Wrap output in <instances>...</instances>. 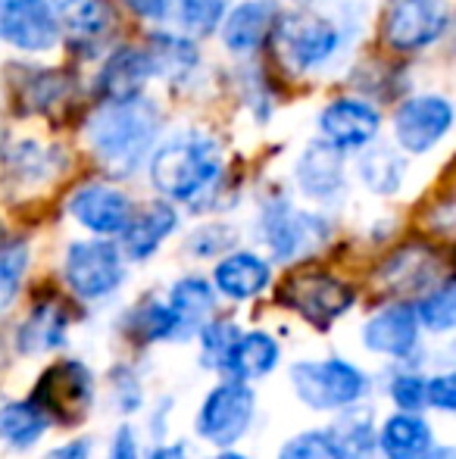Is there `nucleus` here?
<instances>
[{
    "label": "nucleus",
    "mask_w": 456,
    "mask_h": 459,
    "mask_svg": "<svg viewBox=\"0 0 456 459\" xmlns=\"http://www.w3.org/2000/svg\"><path fill=\"white\" fill-rule=\"evenodd\" d=\"M159 132V109L144 97L110 100L88 126L98 160L113 176H132L153 151Z\"/></svg>",
    "instance_id": "nucleus-1"
},
{
    "label": "nucleus",
    "mask_w": 456,
    "mask_h": 459,
    "mask_svg": "<svg viewBox=\"0 0 456 459\" xmlns=\"http://www.w3.org/2000/svg\"><path fill=\"white\" fill-rule=\"evenodd\" d=\"M151 182L178 204L203 200L222 176V151L210 134L185 132L151 151Z\"/></svg>",
    "instance_id": "nucleus-2"
},
{
    "label": "nucleus",
    "mask_w": 456,
    "mask_h": 459,
    "mask_svg": "<svg viewBox=\"0 0 456 459\" xmlns=\"http://www.w3.org/2000/svg\"><path fill=\"white\" fill-rule=\"evenodd\" d=\"M291 385L300 403L319 412H338L353 406L369 394V375L341 357L300 359L291 366Z\"/></svg>",
    "instance_id": "nucleus-3"
},
{
    "label": "nucleus",
    "mask_w": 456,
    "mask_h": 459,
    "mask_svg": "<svg viewBox=\"0 0 456 459\" xmlns=\"http://www.w3.org/2000/svg\"><path fill=\"white\" fill-rule=\"evenodd\" d=\"M256 416V391L250 381L222 378L213 391L203 397L194 419L197 437L219 450H228L247 435L250 422Z\"/></svg>",
    "instance_id": "nucleus-4"
},
{
    "label": "nucleus",
    "mask_w": 456,
    "mask_h": 459,
    "mask_svg": "<svg viewBox=\"0 0 456 459\" xmlns=\"http://www.w3.org/2000/svg\"><path fill=\"white\" fill-rule=\"evenodd\" d=\"M94 375L79 359H60L38 375L31 400L47 412L50 425H79L94 403Z\"/></svg>",
    "instance_id": "nucleus-5"
},
{
    "label": "nucleus",
    "mask_w": 456,
    "mask_h": 459,
    "mask_svg": "<svg viewBox=\"0 0 456 459\" xmlns=\"http://www.w3.org/2000/svg\"><path fill=\"white\" fill-rule=\"evenodd\" d=\"M63 275L79 300H107L125 281V256L110 241H75L66 250Z\"/></svg>",
    "instance_id": "nucleus-6"
},
{
    "label": "nucleus",
    "mask_w": 456,
    "mask_h": 459,
    "mask_svg": "<svg viewBox=\"0 0 456 459\" xmlns=\"http://www.w3.org/2000/svg\"><path fill=\"white\" fill-rule=\"evenodd\" d=\"M275 41L279 50L294 69L306 73L316 69L329 60L341 44L338 25L331 19L319 16L313 10H291V13H275Z\"/></svg>",
    "instance_id": "nucleus-7"
},
{
    "label": "nucleus",
    "mask_w": 456,
    "mask_h": 459,
    "mask_svg": "<svg viewBox=\"0 0 456 459\" xmlns=\"http://www.w3.org/2000/svg\"><path fill=\"white\" fill-rule=\"evenodd\" d=\"M279 300L316 328H329L357 303V290L329 273H294L281 284Z\"/></svg>",
    "instance_id": "nucleus-8"
},
{
    "label": "nucleus",
    "mask_w": 456,
    "mask_h": 459,
    "mask_svg": "<svg viewBox=\"0 0 456 459\" xmlns=\"http://www.w3.org/2000/svg\"><path fill=\"white\" fill-rule=\"evenodd\" d=\"M260 231L262 241H266L272 260L279 263H291L304 254H313L319 244H325L329 238V222L319 219L316 212H300L281 200H269L262 206L260 216Z\"/></svg>",
    "instance_id": "nucleus-9"
},
{
    "label": "nucleus",
    "mask_w": 456,
    "mask_h": 459,
    "mask_svg": "<svg viewBox=\"0 0 456 459\" xmlns=\"http://www.w3.org/2000/svg\"><path fill=\"white\" fill-rule=\"evenodd\" d=\"M447 25H451L447 0H397L384 22V35L397 50H422L438 41Z\"/></svg>",
    "instance_id": "nucleus-10"
},
{
    "label": "nucleus",
    "mask_w": 456,
    "mask_h": 459,
    "mask_svg": "<svg viewBox=\"0 0 456 459\" xmlns=\"http://www.w3.org/2000/svg\"><path fill=\"white\" fill-rule=\"evenodd\" d=\"M0 38L19 50H50L60 41V22L47 0H4Z\"/></svg>",
    "instance_id": "nucleus-11"
},
{
    "label": "nucleus",
    "mask_w": 456,
    "mask_h": 459,
    "mask_svg": "<svg viewBox=\"0 0 456 459\" xmlns=\"http://www.w3.org/2000/svg\"><path fill=\"white\" fill-rule=\"evenodd\" d=\"M453 109L444 97H413L394 116V138L407 153H426L451 132Z\"/></svg>",
    "instance_id": "nucleus-12"
},
{
    "label": "nucleus",
    "mask_w": 456,
    "mask_h": 459,
    "mask_svg": "<svg viewBox=\"0 0 456 459\" xmlns=\"http://www.w3.org/2000/svg\"><path fill=\"white\" fill-rule=\"evenodd\" d=\"M419 319L409 300H397L369 316L363 325V347L378 357L407 359L419 347Z\"/></svg>",
    "instance_id": "nucleus-13"
},
{
    "label": "nucleus",
    "mask_w": 456,
    "mask_h": 459,
    "mask_svg": "<svg viewBox=\"0 0 456 459\" xmlns=\"http://www.w3.org/2000/svg\"><path fill=\"white\" fill-rule=\"evenodd\" d=\"M132 200L113 185L94 182L82 185L79 191L69 197V212L75 216V222H82L88 231L100 238L119 235L125 229L128 216H132Z\"/></svg>",
    "instance_id": "nucleus-14"
},
{
    "label": "nucleus",
    "mask_w": 456,
    "mask_h": 459,
    "mask_svg": "<svg viewBox=\"0 0 456 459\" xmlns=\"http://www.w3.org/2000/svg\"><path fill=\"white\" fill-rule=\"evenodd\" d=\"M378 113L363 100H335L323 109L319 128L323 138L338 151H359L378 134Z\"/></svg>",
    "instance_id": "nucleus-15"
},
{
    "label": "nucleus",
    "mask_w": 456,
    "mask_h": 459,
    "mask_svg": "<svg viewBox=\"0 0 456 459\" xmlns=\"http://www.w3.org/2000/svg\"><path fill=\"white\" fill-rule=\"evenodd\" d=\"M281 363V344L269 332H241L219 359V372L237 381H260Z\"/></svg>",
    "instance_id": "nucleus-16"
},
{
    "label": "nucleus",
    "mask_w": 456,
    "mask_h": 459,
    "mask_svg": "<svg viewBox=\"0 0 456 459\" xmlns=\"http://www.w3.org/2000/svg\"><path fill=\"white\" fill-rule=\"evenodd\" d=\"M176 225H178V216L169 204H147L141 212L132 210L125 229L119 231L122 256H128V260H134V263L151 260V256L163 247L166 238L176 231Z\"/></svg>",
    "instance_id": "nucleus-17"
},
{
    "label": "nucleus",
    "mask_w": 456,
    "mask_h": 459,
    "mask_svg": "<svg viewBox=\"0 0 456 459\" xmlns=\"http://www.w3.org/2000/svg\"><path fill=\"white\" fill-rule=\"evenodd\" d=\"M297 185L310 200H329L341 197L344 191V163L341 151L331 147L329 141H313L297 160Z\"/></svg>",
    "instance_id": "nucleus-18"
},
{
    "label": "nucleus",
    "mask_w": 456,
    "mask_h": 459,
    "mask_svg": "<svg viewBox=\"0 0 456 459\" xmlns=\"http://www.w3.org/2000/svg\"><path fill=\"white\" fill-rule=\"evenodd\" d=\"M272 281V266L260 254L250 250H235L226 254L213 269V284L228 300H254Z\"/></svg>",
    "instance_id": "nucleus-19"
},
{
    "label": "nucleus",
    "mask_w": 456,
    "mask_h": 459,
    "mask_svg": "<svg viewBox=\"0 0 456 459\" xmlns=\"http://www.w3.org/2000/svg\"><path fill=\"white\" fill-rule=\"evenodd\" d=\"M69 332V313L56 300H41L29 316L22 319L16 332V351L22 357H38L50 353L66 344Z\"/></svg>",
    "instance_id": "nucleus-20"
},
{
    "label": "nucleus",
    "mask_w": 456,
    "mask_h": 459,
    "mask_svg": "<svg viewBox=\"0 0 456 459\" xmlns=\"http://www.w3.org/2000/svg\"><path fill=\"white\" fill-rule=\"evenodd\" d=\"M434 444V431L419 412L397 410L375 431V447L384 459H416Z\"/></svg>",
    "instance_id": "nucleus-21"
},
{
    "label": "nucleus",
    "mask_w": 456,
    "mask_h": 459,
    "mask_svg": "<svg viewBox=\"0 0 456 459\" xmlns=\"http://www.w3.org/2000/svg\"><path fill=\"white\" fill-rule=\"evenodd\" d=\"M378 281L391 294H416L438 284V260L428 247H400L382 269Z\"/></svg>",
    "instance_id": "nucleus-22"
},
{
    "label": "nucleus",
    "mask_w": 456,
    "mask_h": 459,
    "mask_svg": "<svg viewBox=\"0 0 456 459\" xmlns=\"http://www.w3.org/2000/svg\"><path fill=\"white\" fill-rule=\"evenodd\" d=\"M166 307L172 309V316L178 319L182 325L185 341L194 338L197 328L203 325L207 319H213L216 313V290L207 278L201 275H188V278H178L169 290V300Z\"/></svg>",
    "instance_id": "nucleus-23"
},
{
    "label": "nucleus",
    "mask_w": 456,
    "mask_h": 459,
    "mask_svg": "<svg viewBox=\"0 0 456 459\" xmlns=\"http://www.w3.org/2000/svg\"><path fill=\"white\" fill-rule=\"evenodd\" d=\"M151 75L153 66L144 50L122 48L100 69V91H104L107 100H128V97L141 94V88L147 85Z\"/></svg>",
    "instance_id": "nucleus-24"
},
{
    "label": "nucleus",
    "mask_w": 456,
    "mask_h": 459,
    "mask_svg": "<svg viewBox=\"0 0 456 459\" xmlns=\"http://www.w3.org/2000/svg\"><path fill=\"white\" fill-rule=\"evenodd\" d=\"M272 22H275V6L269 0H247V4L235 6L226 16L222 41L235 54H250L272 31Z\"/></svg>",
    "instance_id": "nucleus-25"
},
{
    "label": "nucleus",
    "mask_w": 456,
    "mask_h": 459,
    "mask_svg": "<svg viewBox=\"0 0 456 459\" xmlns=\"http://www.w3.org/2000/svg\"><path fill=\"white\" fill-rule=\"evenodd\" d=\"M341 416L329 425V435L335 441V447L341 450L344 459H375L378 447H375V412L369 406H344L338 410Z\"/></svg>",
    "instance_id": "nucleus-26"
},
{
    "label": "nucleus",
    "mask_w": 456,
    "mask_h": 459,
    "mask_svg": "<svg viewBox=\"0 0 456 459\" xmlns=\"http://www.w3.org/2000/svg\"><path fill=\"white\" fill-rule=\"evenodd\" d=\"M50 429L54 425H50L47 412L31 397L10 400V403L0 406V444H6L10 450L35 447Z\"/></svg>",
    "instance_id": "nucleus-27"
},
{
    "label": "nucleus",
    "mask_w": 456,
    "mask_h": 459,
    "mask_svg": "<svg viewBox=\"0 0 456 459\" xmlns=\"http://www.w3.org/2000/svg\"><path fill=\"white\" fill-rule=\"evenodd\" d=\"M125 332L128 338H134L138 344H163V341H185L182 325L178 319L172 316V309L166 307L163 300H141L138 307L128 313L125 322Z\"/></svg>",
    "instance_id": "nucleus-28"
},
{
    "label": "nucleus",
    "mask_w": 456,
    "mask_h": 459,
    "mask_svg": "<svg viewBox=\"0 0 456 459\" xmlns=\"http://www.w3.org/2000/svg\"><path fill=\"white\" fill-rule=\"evenodd\" d=\"M359 176H363V185L372 194H384L388 197V194L400 191L403 178H407V160L394 147H372L359 160Z\"/></svg>",
    "instance_id": "nucleus-29"
},
{
    "label": "nucleus",
    "mask_w": 456,
    "mask_h": 459,
    "mask_svg": "<svg viewBox=\"0 0 456 459\" xmlns=\"http://www.w3.org/2000/svg\"><path fill=\"white\" fill-rule=\"evenodd\" d=\"M416 319H419V328L432 334H447L453 332L456 325V281L453 278H444V281L432 284L419 300L413 303Z\"/></svg>",
    "instance_id": "nucleus-30"
},
{
    "label": "nucleus",
    "mask_w": 456,
    "mask_h": 459,
    "mask_svg": "<svg viewBox=\"0 0 456 459\" xmlns=\"http://www.w3.org/2000/svg\"><path fill=\"white\" fill-rule=\"evenodd\" d=\"M151 56V66L153 73L166 75V79H185V75L194 69L197 63V48L182 35H153V54Z\"/></svg>",
    "instance_id": "nucleus-31"
},
{
    "label": "nucleus",
    "mask_w": 456,
    "mask_h": 459,
    "mask_svg": "<svg viewBox=\"0 0 456 459\" xmlns=\"http://www.w3.org/2000/svg\"><path fill=\"white\" fill-rule=\"evenodd\" d=\"M69 25H73L69 31H73L75 48L94 50L113 35L116 16H113V10L104 4V0H85V4H82V10L75 13Z\"/></svg>",
    "instance_id": "nucleus-32"
},
{
    "label": "nucleus",
    "mask_w": 456,
    "mask_h": 459,
    "mask_svg": "<svg viewBox=\"0 0 456 459\" xmlns=\"http://www.w3.org/2000/svg\"><path fill=\"white\" fill-rule=\"evenodd\" d=\"M29 247L22 241L16 244H4L0 247V316L16 303L19 290H22L25 273H29Z\"/></svg>",
    "instance_id": "nucleus-33"
},
{
    "label": "nucleus",
    "mask_w": 456,
    "mask_h": 459,
    "mask_svg": "<svg viewBox=\"0 0 456 459\" xmlns=\"http://www.w3.org/2000/svg\"><path fill=\"white\" fill-rule=\"evenodd\" d=\"M241 334V328L231 319H207L197 328V341H201V359L203 368H216L219 359L226 357V351L235 344V338Z\"/></svg>",
    "instance_id": "nucleus-34"
},
{
    "label": "nucleus",
    "mask_w": 456,
    "mask_h": 459,
    "mask_svg": "<svg viewBox=\"0 0 456 459\" xmlns=\"http://www.w3.org/2000/svg\"><path fill=\"white\" fill-rule=\"evenodd\" d=\"M275 459H344V456H341V450L335 447L329 431L313 429V431H300L291 441L281 444Z\"/></svg>",
    "instance_id": "nucleus-35"
},
{
    "label": "nucleus",
    "mask_w": 456,
    "mask_h": 459,
    "mask_svg": "<svg viewBox=\"0 0 456 459\" xmlns=\"http://www.w3.org/2000/svg\"><path fill=\"white\" fill-rule=\"evenodd\" d=\"M228 0H178V19H182L185 29L197 31V35H207L226 16Z\"/></svg>",
    "instance_id": "nucleus-36"
},
{
    "label": "nucleus",
    "mask_w": 456,
    "mask_h": 459,
    "mask_svg": "<svg viewBox=\"0 0 456 459\" xmlns=\"http://www.w3.org/2000/svg\"><path fill=\"white\" fill-rule=\"evenodd\" d=\"M388 397L397 410L403 412H419L426 406V378L419 372H397L388 385Z\"/></svg>",
    "instance_id": "nucleus-37"
},
{
    "label": "nucleus",
    "mask_w": 456,
    "mask_h": 459,
    "mask_svg": "<svg viewBox=\"0 0 456 459\" xmlns=\"http://www.w3.org/2000/svg\"><path fill=\"white\" fill-rule=\"evenodd\" d=\"M231 244H235V231L226 225H207V229H197L191 235L188 247L194 256H216V254H228Z\"/></svg>",
    "instance_id": "nucleus-38"
},
{
    "label": "nucleus",
    "mask_w": 456,
    "mask_h": 459,
    "mask_svg": "<svg viewBox=\"0 0 456 459\" xmlns=\"http://www.w3.org/2000/svg\"><path fill=\"white\" fill-rule=\"evenodd\" d=\"M426 406L444 412V416H451V412L456 410V378H453V372H441V375L426 378Z\"/></svg>",
    "instance_id": "nucleus-39"
},
{
    "label": "nucleus",
    "mask_w": 456,
    "mask_h": 459,
    "mask_svg": "<svg viewBox=\"0 0 456 459\" xmlns=\"http://www.w3.org/2000/svg\"><path fill=\"white\" fill-rule=\"evenodd\" d=\"M113 387H116V403H119V410L125 412V416L138 410L141 406V381L132 375V368H116Z\"/></svg>",
    "instance_id": "nucleus-40"
},
{
    "label": "nucleus",
    "mask_w": 456,
    "mask_h": 459,
    "mask_svg": "<svg viewBox=\"0 0 456 459\" xmlns=\"http://www.w3.org/2000/svg\"><path fill=\"white\" fill-rule=\"evenodd\" d=\"M107 459H141V454H138V437H134V429L128 422H122L119 429L113 431L110 454H107Z\"/></svg>",
    "instance_id": "nucleus-41"
},
{
    "label": "nucleus",
    "mask_w": 456,
    "mask_h": 459,
    "mask_svg": "<svg viewBox=\"0 0 456 459\" xmlns=\"http://www.w3.org/2000/svg\"><path fill=\"white\" fill-rule=\"evenodd\" d=\"M91 454H94L91 437H75V441H66L60 447L47 450L41 459H91Z\"/></svg>",
    "instance_id": "nucleus-42"
},
{
    "label": "nucleus",
    "mask_w": 456,
    "mask_h": 459,
    "mask_svg": "<svg viewBox=\"0 0 456 459\" xmlns=\"http://www.w3.org/2000/svg\"><path fill=\"white\" fill-rule=\"evenodd\" d=\"M125 4L144 19H166L172 10V0H125Z\"/></svg>",
    "instance_id": "nucleus-43"
},
{
    "label": "nucleus",
    "mask_w": 456,
    "mask_h": 459,
    "mask_svg": "<svg viewBox=\"0 0 456 459\" xmlns=\"http://www.w3.org/2000/svg\"><path fill=\"white\" fill-rule=\"evenodd\" d=\"M144 459H188V444H157Z\"/></svg>",
    "instance_id": "nucleus-44"
},
{
    "label": "nucleus",
    "mask_w": 456,
    "mask_h": 459,
    "mask_svg": "<svg viewBox=\"0 0 456 459\" xmlns=\"http://www.w3.org/2000/svg\"><path fill=\"white\" fill-rule=\"evenodd\" d=\"M416 459H456V450L451 444H432L426 454H419Z\"/></svg>",
    "instance_id": "nucleus-45"
},
{
    "label": "nucleus",
    "mask_w": 456,
    "mask_h": 459,
    "mask_svg": "<svg viewBox=\"0 0 456 459\" xmlns=\"http://www.w3.org/2000/svg\"><path fill=\"white\" fill-rule=\"evenodd\" d=\"M213 459H247V456H244V454H235V450H222V454H216Z\"/></svg>",
    "instance_id": "nucleus-46"
},
{
    "label": "nucleus",
    "mask_w": 456,
    "mask_h": 459,
    "mask_svg": "<svg viewBox=\"0 0 456 459\" xmlns=\"http://www.w3.org/2000/svg\"><path fill=\"white\" fill-rule=\"evenodd\" d=\"M56 6H73V4H82V0H54Z\"/></svg>",
    "instance_id": "nucleus-47"
},
{
    "label": "nucleus",
    "mask_w": 456,
    "mask_h": 459,
    "mask_svg": "<svg viewBox=\"0 0 456 459\" xmlns=\"http://www.w3.org/2000/svg\"><path fill=\"white\" fill-rule=\"evenodd\" d=\"M0 4H4V0H0Z\"/></svg>",
    "instance_id": "nucleus-48"
}]
</instances>
